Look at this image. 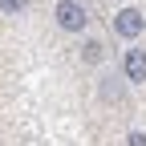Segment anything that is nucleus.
<instances>
[{"label":"nucleus","instance_id":"nucleus-2","mask_svg":"<svg viewBox=\"0 0 146 146\" xmlns=\"http://www.w3.org/2000/svg\"><path fill=\"white\" fill-rule=\"evenodd\" d=\"M114 29H118L122 36H138V33L146 29V16H142L138 8H122V12L114 16Z\"/></svg>","mask_w":146,"mask_h":146},{"label":"nucleus","instance_id":"nucleus-4","mask_svg":"<svg viewBox=\"0 0 146 146\" xmlns=\"http://www.w3.org/2000/svg\"><path fill=\"white\" fill-rule=\"evenodd\" d=\"M85 61H102V45H98V41L85 45Z\"/></svg>","mask_w":146,"mask_h":146},{"label":"nucleus","instance_id":"nucleus-1","mask_svg":"<svg viewBox=\"0 0 146 146\" xmlns=\"http://www.w3.org/2000/svg\"><path fill=\"white\" fill-rule=\"evenodd\" d=\"M85 21H89V16H85V8L77 4V0H61V4H57V25L65 33H81Z\"/></svg>","mask_w":146,"mask_h":146},{"label":"nucleus","instance_id":"nucleus-3","mask_svg":"<svg viewBox=\"0 0 146 146\" xmlns=\"http://www.w3.org/2000/svg\"><path fill=\"white\" fill-rule=\"evenodd\" d=\"M126 77L130 81H146V49H130L126 53Z\"/></svg>","mask_w":146,"mask_h":146},{"label":"nucleus","instance_id":"nucleus-5","mask_svg":"<svg viewBox=\"0 0 146 146\" xmlns=\"http://www.w3.org/2000/svg\"><path fill=\"white\" fill-rule=\"evenodd\" d=\"M29 4V0H0V8H4V12H21Z\"/></svg>","mask_w":146,"mask_h":146},{"label":"nucleus","instance_id":"nucleus-6","mask_svg":"<svg viewBox=\"0 0 146 146\" xmlns=\"http://www.w3.org/2000/svg\"><path fill=\"white\" fill-rule=\"evenodd\" d=\"M130 146H146V138L142 134H130Z\"/></svg>","mask_w":146,"mask_h":146}]
</instances>
